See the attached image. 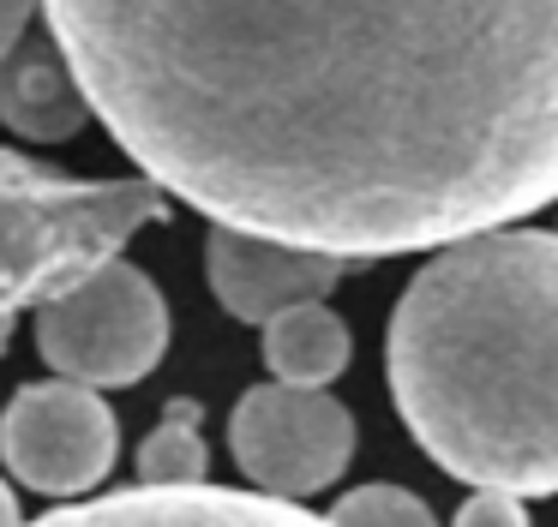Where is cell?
Instances as JSON below:
<instances>
[{"mask_svg": "<svg viewBox=\"0 0 558 527\" xmlns=\"http://www.w3.org/2000/svg\"><path fill=\"white\" fill-rule=\"evenodd\" d=\"M330 527H438V515L402 486H354L330 503Z\"/></svg>", "mask_w": 558, "mask_h": 527, "instance_id": "cell-12", "label": "cell"}, {"mask_svg": "<svg viewBox=\"0 0 558 527\" xmlns=\"http://www.w3.org/2000/svg\"><path fill=\"white\" fill-rule=\"evenodd\" d=\"M229 455L253 491L270 498H318L354 462V414L330 390L301 383H253L229 414Z\"/></svg>", "mask_w": 558, "mask_h": 527, "instance_id": "cell-5", "label": "cell"}, {"mask_svg": "<svg viewBox=\"0 0 558 527\" xmlns=\"http://www.w3.org/2000/svg\"><path fill=\"white\" fill-rule=\"evenodd\" d=\"M19 527H330V515H313L289 498L270 491H241V486H126V491H102L90 503H66L49 510L43 522H19Z\"/></svg>", "mask_w": 558, "mask_h": 527, "instance_id": "cell-7", "label": "cell"}, {"mask_svg": "<svg viewBox=\"0 0 558 527\" xmlns=\"http://www.w3.org/2000/svg\"><path fill=\"white\" fill-rule=\"evenodd\" d=\"M90 114L222 228L349 264L558 198V0H43Z\"/></svg>", "mask_w": 558, "mask_h": 527, "instance_id": "cell-1", "label": "cell"}, {"mask_svg": "<svg viewBox=\"0 0 558 527\" xmlns=\"http://www.w3.org/2000/svg\"><path fill=\"white\" fill-rule=\"evenodd\" d=\"M205 407L193 402V395H174L169 407H162L157 431H150L145 443H138L133 467L145 486H193V479L210 474V450H205Z\"/></svg>", "mask_w": 558, "mask_h": 527, "instance_id": "cell-11", "label": "cell"}, {"mask_svg": "<svg viewBox=\"0 0 558 527\" xmlns=\"http://www.w3.org/2000/svg\"><path fill=\"white\" fill-rule=\"evenodd\" d=\"M37 12H43V0H0V60H7V48L31 30Z\"/></svg>", "mask_w": 558, "mask_h": 527, "instance_id": "cell-14", "label": "cell"}, {"mask_svg": "<svg viewBox=\"0 0 558 527\" xmlns=\"http://www.w3.org/2000/svg\"><path fill=\"white\" fill-rule=\"evenodd\" d=\"M265 330V366L277 383H301V390H325L349 371L354 359V335L325 299H301V306L277 311Z\"/></svg>", "mask_w": 558, "mask_h": 527, "instance_id": "cell-10", "label": "cell"}, {"mask_svg": "<svg viewBox=\"0 0 558 527\" xmlns=\"http://www.w3.org/2000/svg\"><path fill=\"white\" fill-rule=\"evenodd\" d=\"M390 402L462 486L558 491V234L450 240L402 287L385 330Z\"/></svg>", "mask_w": 558, "mask_h": 527, "instance_id": "cell-2", "label": "cell"}, {"mask_svg": "<svg viewBox=\"0 0 558 527\" xmlns=\"http://www.w3.org/2000/svg\"><path fill=\"white\" fill-rule=\"evenodd\" d=\"M90 120V96L54 36H19L0 60V126L31 144H61Z\"/></svg>", "mask_w": 558, "mask_h": 527, "instance_id": "cell-9", "label": "cell"}, {"mask_svg": "<svg viewBox=\"0 0 558 527\" xmlns=\"http://www.w3.org/2000/svg\"><path fill=\"white\" fill-rule=\"evenodd\" d=\"M450 527H529V510H522V498L505 486H474Z\"/></svg>", "mask_w": 558, "mask_h": 527, "instance_id": "cell-13", "label": "cell"}, {"mask_svg": "<svg viewBox=\"0 0 558 527\" xmlns=\"http://www.w3.org/2000/svg\"><path fill=\"white\" fill-rule=\"evenodd\" d=\"M114 455H121V419L90 383H25L0 407V462L43 498L97 491L114 474Z\"/></svg>", "mask_w": 558, "mask_h": 527, "instance_id": "cell-6", "label": "cell"}, {"mask_svg": "<svg viewBox=\"0 0 558 527\" xmlns=\"http://www.w3.org/2000/svg\"><path fill=\"white\" fill-rule=\"evenodd\" d=\"M0 527H19V498L7 491V479H0Z\"/></svg>", "mask_w": 558, "mask_h": 527, "instance_id": "cell-15", "label": "cell"}, {"mask_svg": "<svg viewBox=\"0 0 558 527\" xmlns=\"http://www.w3.org/2000/svg\"><path fill=\"white\" fill-rule=\"evenodd\" d=\"M37 354L54 378L90 390L145 383L169 354V299L138 264L109 258L78 287L37 306Z\"/></svg>", "mask_w": 558, "mask_h": 527, "instance_id": "cell-4", "label": "cell"}, {"mask_svg": "<svg viewBox=\"0 0 558 527\" xmlns=\"http://www.w3.org/2000/svg\"><path fill=\"white\" fill-rule=\"evenodd\" d=\"M349 258L330 252H306L289 240H265L246 228L210 222L205 240V282L217 294V306L241 323H270L277 311L301 306V299H325L342 282Z\"/></svg>", "mask_w": 558, "mask_h": 527, "instance_id": "cell-8", "label": "cell"}, {"mask_svg": "<svg viewBox=\"0 0 558 527\" xmlns=\"http://www.w3.org/2000/svg\"><path fill=\"white\" fill-rule=\"evenodd\" d=\"M157 180H73L25 150H0V354L13 323L121 258L145 222H162Z\"/></svg>", "mask_w": 558, "mask_h": 527, "instance_id": "cell-3", "label": "cell"}]
</instances>
